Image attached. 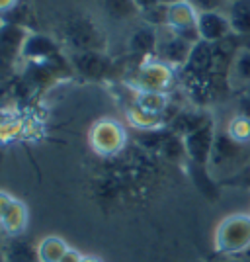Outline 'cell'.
<instances>
[{"mask_svg": "<svg viewBox=\"0 0 250 262\" xmlns=\"http://www.w3.org/2000/svg\"><path fill=\"white\" fill-rule=\"evenodd\" d=\"M221 4H223V0H194V6H196L199 12L219 10Z\"/></svg>", "mask_w": 250, "mask_h": 262, "instance_id": "obj_22", "label": "cell"}, {"mask_svg": "<svg viewBox=\"0 0 250 262\" xmlns=\"http://www.w3.org/2000/svg\"><path fill=\"white\" fill-rule=\"evenodd\" d=\"M239 114L240 116L250 118V94L248 92H244V94L239 98Z\"/></svg>", "mask_w": 250, "mask_h": 262, "instance_id": "obj_23", "label": "cell"}, {"mask_svg": "<svg viewBox=\"0 0 250 262\" xmlns=\"http://www.w3.org/2000/svg\"><path fill=\"white\" fill-rule=\"evenodd\" d=\"M215 139H217V133H215L213 120L203 121L201 125H197L196 129L188 131L186 135H182L184 153L188 155V159L196 164V166L207 168L211 153H213Z\"/></svg>", "mask_w": 250, "mask_h": 262, "instance_id": "obj_6", "label": "cell"}, {"mask_svg": "<svg viewBox=\"0 0 250 262\" xmlns=\"http://www.w3.org/2000/svg\"><path fill=\"white\" fill-rule=\"evenodd\" d=\"M244 92H248V94H250V86H248V88H246V90H244Z\"/></svg>", "mask_w": 250, "mask_h": 262, "instance_id": "obj_32", "label": "cell"}, {"mask_svg": "<svg viewBox=\"0 0 250 262\" xmlns=\"http://www.w3.org/2000/svg\"><path fill=\"white\" fill-rule=\"evenodd\" d=\"M22 59L28 63H57L65 61L61 55V47L53 37L39 32H30L26 45H24Z\"/></svg>", "mask_w": 250, "mask_h": 262, "instance_id": "obj_11", "label": "cell"}, {"mask_svg": "<svg viewBox=\"0 0 250 262\" xmlns=\"http://www.w3.org/2000/svg\"><path fill=\"white\" fill-rule=\"evenodd\" d=\"M0 168H2V153H0Z\"/></svg>", "mask_w": 250, "mask_h": 262, "instance_id": "obj_31", "label": "cell"}, {"mask_svg": "<svg viewBox=\"0 0 250 262\" xmlns=\"http://www.w3.org/2000/svg\"><path fill=\"white\" fill-rule=\"evenodd\" d=\"M197 33H199V41H206V43L227 41L229 37L233 35L229 16L219 10L199 12V16H197Z\"/></svg>", "mask_w": 250, "mask_h": 262, "instance_id": "obj_12", "label": "cell"}, {"mask_svg": "<svg viewBox=\"0 0 250 262\" xmlns=\"http://www.w3.org/2000/svg\"><path fill=\"white\" fill-rule=\"evenodd\" d=\"M4 262H39L35 245L26 237L4 239Z\"/></svg>", "mask_w": 250, "mask_h": 262, "instance_id": "obj_15", "label": "cell"}, {"mask_svg": "<svg viewBox=\"0 0 250 262\" xmlns=\"http://www.w3.org/2000/svg\"><path fill=\"white\" fill-rule=\"evenodd\" d=\"M213 249L221 258H240L250 249V213H231L213 233Z\"/></svg>", "mask_w": 250, "mask_h": 262, "instance_id": "obj_1", "label": "cell"}, {"mask_svg": "<svg viewBox=\"0 0 250 262\" xmlns=\"http://www.w3.org/2000/svg\"><path fill=\"white\" fill-rule=\"evenodd\" d=\"M219 262H246V260H242V258H221Z\"/></svg>", "mask_w": 250, "mask_h": 262, "instance_id": "obj_30", "label": "cell"}, {"mask_svg": "<svg viewBox=\"0 0 250 262\" xmlns=\"http://www.w3.org/2000/svg\"><path fill=\"white\" fill-rule=\"evenodd\" d=\"M174 82V69L166 63L158 61L156 57L145 59L141 65L137 67L133 84L137 92H164L172 86Z\"/></svg>", "mask_w": 250, "mask_h": 262, "instance_id": "obj_5", "label": "cell"}, {"mask_svg": "<svg viewBox=\"0 0 250 262\" xmlns=\"http://www.w3.org/2000/svg\"><path fill=\"white\" fill-rule=\"evenodd\" d=\"M80 262H104V260H102L100 256H94V254H84Z\"/></svg>", "mask_w": 250, "mask_h": 262, "instance_id": "obj_27", "label": "cell"}, {"mask_svg": "<svg viewBox=\"0 0 250 262\" xmlns=\"http://www.w3.org/2000/svg\"><path fill=\"white\" fill-rule=\"evenodd\" d=\"M35 251L39 262H61L63 256L71 251V245L59 235H45L35 243Z\"/></svg>", "mask_w": 250, "mask_h": 262, "instance_id": "obj_16", "label": "cell"}, {"mask_svg": "<svg viewBox=\"0 0 250 262\" xmlns=\"http://www.w3.org/2000/svg\"><path fill=\"white\" fill-rule=\"evenodd\" d=\"M135 106L154 116H164V112L168 108V98L164 92H137Z\"/></svg>", "mask_w": 250, "mask_h": 262, "instance_id": "obj_18", "label": "cell"}, {"mask_svg": "<svg viewBox=\"0 0 250 262\" xmlns=\"http://www.w3.org/2000/svg\"><path fill=\"white\" fill-rule=\"evenodd\" d=\"M63 43L75 51H106L108 39L98 24L90 16H75L63 24Z\"/></svg>", "mask_w": 250, "mask_h": 262, "instance_id": "obj_2", "label": "cell"}, {"mask_svg": "<svg viewBox=\"0 0 250 262\" xmlns=\"http://www.w3.org/2000/svg\"><path fill=\"white\" fill-rule=\"evenodd\" d=\"M0 262H4V241H0Z\"/></svg>", "mask_w": 250, "mask_h": 262, "instance_id": "obj_29", "label": "cell"}, {"mask_svg": "<svg viewBox=\"0 0 250 262\" xmlns=\"http://www.w3.org/2000/svg\"><path fill=\"white\" fill-rule=\"evenodd\" d=\"M133 4L137 6V10H139V14L145 10H149V8H152V6H156V4H161L158 0H133Z\"/></svg>", "mask_w": 250, "mask_h": 262, "instance_id": "obj_25", "label": "cell"}, {"mask_svg": "<svg viewBox=\"0 0 250 262\" xmlns=\"http://www.w3.org/2000/svg\"><path fill=\"white\" fill-rule=\"evenodd\" d=\"M227 16L235 35H250V0H233Z\"/></svg>", "mask_w": 250, "mask_h": 262, "instance_id": "obj_17", "label": "cell"}, {"mask_svg": "<svg viewBox=\"0 0 250 262\" xmlns=\"http://www.w3.org/2000/svg\"><path fill=\"white\" fill-rule=\"evenodd\" d=\"M30 211L20 198L12 196L10 192L0 190V233L8 237H22L28 229Z\"/></svg>", "mask_w": 250, "mask_h": 262, "instance_id": "obj_7", "label": "cell"}, {"mask_svg": "<svg viewBox=\"0 0 250 262\" xmlns=\"http://www.w3.org/2000/svg\"><path fill=\"white\" fill-rule=\"evenodd\" d=\"M129 123L137 129H158L163 125V116H154L133 106L129 110Z\"/></svg>", "mask_w": 250, "mask_h": 262, "instance_id": "obj_21", "label": "cell"}, {"mask_svg": "<svg viewBox=\"0 0 250 262\" xmlns=\"http://www.w3.org/2000/svg\"><path fill=\"white\" fill-rule=\"evenodd\" d=\"M164 6H172V4H178V2H184V0H158Z\"/></svg>", "mask_w": 250, "mask_h": 262, "instance_id": "obj_28", "label": "cell"}, {"mask_svg": "<svg viewBox=\"0 0 250 262\" xmlns=\"http://www.w3.org/2000/svg\"><path fill=\"white\" fill-rule=\"evenodd\" d=\"M18 2H20V0H0V16H4V14H8V12H12V10H16Z\"/></svg>", "mask_w": 250, "mask_h": 262, "instance_id": "obj_24", "label": "cell"}, {"mask_svg": "<svg viewBox=\"0 0 250 262\" xmlns=\"http://www.w3.org/2000/svg\"><path fill=\"white\" fill-rule=\"evenodd\" d=\"M88 143L92 147V151L100 157H116L125 149L127 143V131L120 121L104 118L98 120L88 133Z\"/></svg>", "mask_w": 250, "mask_h": 262, "instance_id": "obj_3", "label": "cell"}, {"mask_svg": "<svg viewBox=\"0 0 250 262\" xmlns=\"http://www.w3.org/2000/svg\"><path fill=\"white\" fill-rule=\"evenodd\" d=\"M30 30L18 22L0 24V77L10 75L16 63L22 59L24 45Z\"/></svg>", "mask_w": 250, "mask_h": 262, "instance_id": "obj_4", "label": "cell"}, {"mask_svg": "<svg viewBox=\"0 0 250 262\" xmlns=\"http://www.w3.org/2000/svg\"><path fill=\"white\" fill-rule=\"evenodd\" d=\"M82 256H84L82 252L76 251V249H73V247H71V251L63 256V260H61V262H80V260H82Z\"/></svg>", "mask_w": 250, "mask_h": 262, "instance_id": "obj_26", "label": "cell"}, {"mask_svg": "<svg viewBox=\"0 0 250 262\" xmlns=\"http://www.w3.org/2000/svg\"><path fill=\"white\" fill-rule=\"evenodd\" d=\"M229 86L244 90L250 86V47L237 49L229 69Z\"/></svg>", "mask_w": 250, "mask_h": 262, "instance_id": "obj_14", "label": "cell"}, {"mask_svg": "<svg viewBox=\"0 0 250 262\" xmlns=\"http://www.w3.org/2000/svg\"><path fill=\"white\" fill-rule=\"evenodd\" d=\"M156 45H158V30L147 26V24L131 33L129 41H127V47H129L131 53L139 55L143 61L154 57Z\"/></svg>", "mask_w": 250, "mask_h": 262, "instance_id": "obj_13", "label": "cell"}, {"mask_svg": "<svg viewBox=\"0 0 250 262\" xmlns=\"http://www.w3.org/2000/svg\"><path fill=\"white\" fill-rule=\"evenodd\" d=\"M227 135L239 145H248L250 143V118L246 116H233L227 123Z\"/></svg>", "mask_w": 250, "mask_h": 262, "instance_id": "obj_20", "label": "cell"}, {"mask_svg": "<svg viewBox=\"0 0 250 262\" xmlns=\"http://www.w3.org/2000/svg\"><path fill=\"white\" fill-rule=\"evenodd\" d=\"M66 59L75 73L90 80H104L111 75L113 69V63L106 51H71Z\"/></svg>", "mask_w": 250, "mask_h": 262, "instance_id": "obj_9", "label": "cell"}, {"mask_svg": "<svg viewBox=\"0 0 250 262\" xmlns=\"http://www.w3.org/2000/svg\"><path fill=\"white\" fill-rule=\"evenodd\" d=\"M102 8L106 12V16L116 22H123L133 16H139V10L133 4V0H102Z\"/></svg>", "mask_w": 250, "mask_h": 262, "instance_id": "obj_19", "label": "cell"}, {"mask_svg": "<svg viewBox=\"0 0 250 262\" xmlns=\"http://www.w3.org/2000/svg\"><path fill=\"white\" fill-rule=\"evenodd\" d=\"M197 16L199 10L194 6L192 0H184L168 6V22L166 28H170L174 33L182 35L184 39L192 43H199V33H197Z\"/></svg>", "mask_w": 250, "mask_h": 262, "instance_id": "obj_10", "label": "cell"}, {"mask_svg": "<svg viewBox=\"0 0 250 262\" xmlns=\"http://www.w3.org/2000/svg\"><path fill=\"white\" fill-rule=\"evenodd\" d=\"M194 45L192 41L184 39L182 35L174 33L170 28H161L158 30V45H156V53L154 57L158 61L166 63L168 67H182L184 69L190 55L194 51Z\"/></svg>", "mask_w": 250, "mask_h": 262, "instance_id": "obj_8", "label": "cell"}]
</instances>
